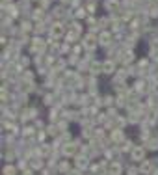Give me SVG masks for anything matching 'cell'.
Returning a JSON list of instances; mask_svg holds the SVG:
<instances>
[{"instance_id": "1", "label": "cell", "mask_w": 158, "mask_h": 175, "mask_svg": "<svg viewBox=\"0 0 158 175\" xmlns=\"http://www.w3.org/2000/svg\"><path fill=\"white\" fill-rule=\"evenodd\" d=\"M132 157L140 160V158L143 157V149H134V151H132Z\"/></svg>"}, {"instance_id": "2", "label": "cell", "mask_w": 158, "mask_h": 175, "mask_svg": "<svg viewBox=\"0 0 158 175\" xmlns=\"http://www.w3.org/2000/svg\"><path fill=\"white\" fill-rule=\"evenodd\" d=\"M104 69H106V73H110L113 69V63L112 62H106V63H104Z\"/></svg>"}]
</instances>
